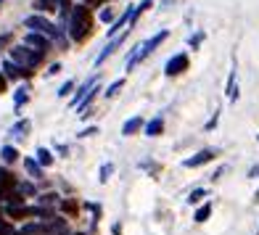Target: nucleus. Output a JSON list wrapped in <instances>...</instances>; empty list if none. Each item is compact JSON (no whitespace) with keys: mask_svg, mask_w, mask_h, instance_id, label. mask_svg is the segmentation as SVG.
<instances>
[{"mask_svg":"<svg viewBox=\"0 0 259 235\" xmlns=\"http://www.w3.org/2000/svg\"><path fill=\"white\" fill-rule=\"evenodd\" d=\"M3 74L8 77V79H19L21 74L24 77H29V72H24L19 64H14V61H3Z\"/></svg>","mask_w":259,"mask_h":235,"instance_id":"nucleus-9","label":"nucleus"},{"mask_svg":"<svg viewBox=\"0 0 259 235\" xmlns=\"http://www.w3.org/2000/svg\"><path fill=\"white\" fill-rule=\"evenodd\" d=\"M88 3H90V6H98L101 0H82V6H88Z\"/></svg>","mask_w":259,"mask_h":235,"instance_id":"nucleus-39","label":"nucleus"},{"mask_svg":"<svg viewBox=\"0 0 259 235\" xmlns=\"http://www.w3.org/2000/svg\"><path fill=\"white\" fill-rule=\"evenodd\" d=\"M254 201H256V204H259V191H256V193H254Z\"/></svg>","mask_w":259,"mask_h":235,"instance_id":"nucleus-40","label":"nucleus"},{"mask_svg":"<svg viewBox=\"0 0 259 235\" xmlns=\"http://www.w3.org/2000/svg\"><path fill=\"white\" fill-rule=\"evenodd\" d=\"M217 119H220V116L214 114V116H211V119L206 122V130H214V127H217Z\"/></svg>","mask_w":259,"mask_h":235,"instance_id":"nucleus-35","label":"nucleus"},{"mask_svg":"<svg viewBox=\"0 0 259 235\" xmlns=\"http://www.w3.org/2000/svg\"><path fill=\"white\" fill-rule=\"evenodd\" d=\"M72 87H74V82H69V79H66V82H64V85H61V87H58V98H66V96H69V92H72Z\"/></svg>","mask_w":259,"mask_h":235,"instance_id":"nucleus-26","label":"nucleus"},{"mask_svg":"<svg viewBox=\"0 0 259 235\" xmlns=\"http://www.w3.org/2000/svg\"><path fill=\"white\" fill-rule=\"evenodd\" d=\"M201 37H204V34H201V32H198V34H196V37H191V48H198V42H201Z\"/></svg>","mask_w":259,"mask_h":235,"instance_id":"nucleus-37","label":"nucleus"},{"mask_svg":"<svg viewBox=\"0 0 259 235\" xmlns=\"http://www.w3.org/2000/svg\"><path fill=\"white\" fill-rule=\"evenodd\" d=\"M8 42H11V32H8V34H3V37H0V53H3V48H6Z\"/></svg>","mask_w":259,"mask_h":235,"instance_id":"nucleus-33","label":"nucleus"},{"mask_svg":"<svg viewBox=\"0 0 259 235\" xmlns=\"http://www.w3.org/2000/svg\"><path fill=\"white\" fill-rule=\"evenodd\" d=\"M167 34H169L167 29H161L159 34H154V37H151V40L146 42V48H148V53H151V51H156V48H159V45H161L164 40H167Z\"/></svg>","mask_w":259,"mask_h":235,"instance_id":"nucleus-16","label":"nucleus"},{"mask_svg":"<svg viewBox=\"0 0 259 235\" xmlns=\"http://www.w3.org/2000/svg\"><path fill=\"white\" fill-rule=\"evenodd\" d=\"M11 56H14V64H19L24 72H29V69H34L40 61H42V53L27 48V45H19V48H11Z\"/></svg>","mask_w":259,"mask_h":235,"instance_id":"nucleus-3","label":"nucleus"},{"mask_svg":"<svg viewBox=\"0 0 259 235\" xmlns=\"http://www.w3.org/2000/svg\"><path fill=\"white\" fill-rule=\"evenodd\" d=\"M14 101H16V106H21V103H27V90L21 87V90L16 92V98H14Z\"/></svg>","mask_w":259,"mask_h":235,"instance_id":"nucleus-31","label":"nucleus"},{"mask_svg":"<svg viewBox=\"0 0 259 235\" xmlns=\"http://www.w3.org/2000/svg\"><path fill=\"white\" fill-rule=\"evenodd\" d=\"M90 135H98V127H88V130L79 132V137H90Z\"/></svg>","mask_w":259,"mask_h":235,"instance_id":"nucleus-32","label":"nucleus"},{"mask_svg":"<svg viewBox=\"0 0 259 235\" xmlns=\"http://www.w3.org/2000/svg\"><path fill=\"white\" fill-rule=\"evenodd\" d=\"M56 0H34V6L32 8H37L40 14H48V11H56Z\"/></svg>","mask_w":259,"mask_h":235,"instance_id":"nucleus-18","label":"nucleus"},{"mask_svg":"<svg viewBox=\"0 0 259 235\" xmlns=\"http://www.w3.org/2000/svg\"><path fill=\"white\" fill-rule=\"evenodd\" d=\"M214 156H217V151H214V148H204V151H198L196 156L185 159V161H183V167H188V169H196V167H201V164H209Z\"/></svg>","mask_w":259,"mask_h":235,"instance_id":"nucleus-6","label":"nucleus"},{"mask_svg":"<svg viewBox=\"0 0 259 235\" xmlns=\"http://www.w3.org/2000/svg\"><path fill=\"white\" fill-rule=\"evenodd\" d=\"M148 8H154V0H143V3H140L138 8H133V24L138 21V16L143 14V11H148Z\"/></svg>","mask_w":259,"mask_h":235,"instance_id":"nucleus-23","label":"nucleus"},{"mask_svg":"<svg viewBox=\"0 0 259 235\" xmlns=\"http://www.w3.org/2000/svg\"><path fill=\"white\" fill-rule=\"evenodd\" d=\"M124 24H133V11H124V14H122L119 19L114 21V24H111V29H109V37H114V34L119 32Z\"/></svg>","mask_w":259,"mask_h":235,"instance_id":"nucleus-11","label":"nucleus"},{"mask_svg":"<svg viewBox=\"0 0 259 235\" xmlns=\"http://www.w3.org/2000/svg\"><path fill=\"white\" fill-rule=\"evenodd\" d=\"M209 214H211V204H204V206H198V211H196V222H206L209 219Z\"/></svg>","mask_w":259,"mask_h":235,"instance_id":"nucleus-22","label":"nucleus"},{"mask_svg":"<svg viewBox=\"0 0 259 235\" xmlns=\"http://www.w3.org/2000/svg\"><path fill=\"white\" fill-rule=\"evenodd\" d=\"M124 37H127V34H116V37H114V40H111L109 45H106V48H103L101 53H98V58H96V64L101 66V64L106 61V58H109V56H111V53H114V51H116V48H119V45L124 42Z\"/></svg>","mask_w":259,"mask_h":235,"instance_id":"nucleus-8","label":"nucleus"},{"mask_svg":"<svg viewBox=\"0 0 259 235\" xmlns=\"http://www.w3.org/2000/svg\"><path fill=\"white\" fill-rule=\"evenodd\" d=\"M24 167H27V172L32 174V177H42V169H40V164H37V161L24 159Z\"/></svg>","mask_w":259,"mask_h":235,"instance_id":"nucleus-20","label":"nucleus"},{"mask_svg":"<svg viewBox=\"0 0 259 235\" xmlns=\"http://www.w3.org/2000/svg\"><path fill=\"white\" fill-rule=\"evenodd\" d=\"M249 177H259V164H256V167H251V172H249Z\"/></svg>","mask_w":259,"mask_h":235,"instance_id":"nucleus-38","label":"nucleus"},{"mask_svg":"<svg viewBox=\"0 0 259 235\" xmlns=\"http://www.w3.org/2000/svg\"><path fill=\"white\" fill-rule=\"evenodd\" d=\"M101 21H106V24H109V21H114V11H111V8H103V11H101Z\"/></svg>","mask_w":259,"mask_h":235,"instance_id":"nucleus-29","label":"nucleus"},{"mask_svg":"<svg viewBox=\"0 0 259 235\" xmlns=\"http://www.w3.org/2000/svg\"><path fill=\"white\" fill-rule=\"evenodd\" d=\"M209 193H206V187H196V191H191V196H188V204H198V201H204Z\"/></svg>","mask_w":259,"mask_h":235,"instance_id":"nucleus-19","label":"nucleus"},{"mask_svg":"<svg viewBox=\"0 0 259 235\" xmlns=\"http://www.w3.org/2000/svg\"><path fill=\"white\" fill-rule=\"evenodd\" d=\"M40 201H42V206H45V204H56V201H58V196H56V193H45Z\"/></svg>","mask_w":259,"mask_h":235,"instance_id":"nucleus-30","label":"nucleus"},{"mask_svg":"<svg viewBox=\"0 0 259 235\" xmlns=\"http://www.w3.org/2000/svg\"><path fill=\"white\" fill-rule=\"evenodd\" d=\"M6 85H8V77L0 72V92H6Z\"/></svg>","mask_w":259,"mask_h":235,"instance_id":"nucleus-36","label":"nucleus"},{"mask_svg":"<svg viewBox=\"0 0 259 235\" xmlns=\"http://www.w3.org/2000/svg\"><path fill=\"white\" fill-rule=\"evenodd\" d=\"M24 45L27 48H32V51H37V53H48L51 51V40L45 37V34H37V32H29L27 37H24Z\"/></svg>","mask_w":259,"mask_h":235,"instance_id":"nucleus-4","label":"nucleus"},{"mask_svg":"<svg viewBox=\"0 0 259 235\" xmlns=\"http://www.w3.org/2000/svg\"><path fill=\"white\" fill-rule=\"evenodd\" d=\"M122 87H124V79H116V82H111L109 90H106V98H114V96H116V92H119Z\"/></svg>","mask_w":259,"mask_h":235,"instance_id":"nucleus-24","label":"nucleus"},{"mask_svg":"<svg viewBox=\"0 0 259 235\" xmlns=\"http://www.w3.org/2000/svg\"><path fill=\"white\" fill-rule=\"evenodd\" d=\"M188 69V56L185 53H178V56H172L169 61H167V66H164V74L167 77H178V74H183Z\"/></svg>","mask_w":259,"mask_h":235,"instance_id":"nucleus-5","label":"nucleus"},{"mask_svg":"<svg viewBox=\"0 0 259 235\" xmlns=\"http://www.w3.org/2000/svg\"><path fill=\"white\" fill-rule=\"evenodd\" d=\"M16 187H19L21 196H32V193H34V185H32V182H19Z\"/></svg>","mask_w":259,"mask_h":235,"instance_id":"nucleus-27","label":"nucleus"},{"mask_svg":"<svg viewBox=\"0 0 259 235\" xmlns=\"http://www.w3.org/2000/svg\"><path fill=\"white\" fill-rule=\"evenodd\" d=\"M69 37L74 42H82L90 37L93 32V16H90V8L88 6H74L72 8V16H69Z\"/></svg>","mask_w":259,"mask_h":235,"instance_id":"nucleus-1","label":"nucleus"},{"mask_svg":"<svg viewBox=\"0 0 259 235\" xmlns=\"http://www.w3.org/2000/svg\"><path fill=\"white\" fill-rule=\"evenodd\" d=\"M161 132H164V119H161V116H156V119H151L146 124V135L148 137H159Z\"/></svg>","mask_w":259,"mask_h":235,"instance_id":"nucleus-12","label":"nucleus"},{"mask_svg":"<svg viewBox=\"0 0 259 235\" xmlns=\"http://www.w3.org/2000/svg\"><path fill=\"white\" fill-rule=\"evenodd\" d=\"M0 159H3L6 164H14L19 159V151L14 146H3V148H0Z\"/></svg>","mask_w":259,"mask_h":235,"instance_id":"nucleus-14","label":"nucleus"},{"mask_svg":"<svg viewBox=\"0 0 259 235\" xmlns=\"http://www.w3.org/2000/svg\"><path fill=\"white\" fill-rule=\"evenodd\" d=\"M0 235H19V230H14L8 222H0Z\"/></svg>","mask_w":259,"mask_h":235,"instance_id":"nucleus-28","label":"nucleus"},{"mask_svg":"<svg viewBox=\"0 0 259 235\" xmlns=\"http://www.w3.org/2000/svg\"><path fill=\"white\" fill-rule=\"evenodd\" d=\"M148 56V48H146V42H140V45H135L133 48V53L127 56V72H133V69L143 61V58Z\"/></svg>","mask_w":259,"mask_h":235,"instance_id":"nucleus-7","label":"nucleus"},{"mask_svg":"<svg viewBox=\"0 0 259 235\" xmlns=\"http://www.w3.org/2000/svg\"><path fill=\"white\" fill-rule=\"evenodd\" d=\"M256 143H259V135H256Z\"/></svg>","mask_w":259,"mask_h":235,"instance_id":"nucleus-42","label":"nucleus"},{"mask_svg":"<svg viewBox=\"0 0 259 235\" xmlns=\"http://www.w3.org/2000/svg\"><path fill=\"white\" fill-rule=\"evenodd\" d=\"M140 127H143V119H140V116H133V119H127V122L122 124V135L130 137V135H135Z\"/></svg>","mask_w":259,"mask_h":235,"instance_id":"nucleus-10","label":"nucleus"},{"mask_svg":"<svg viewBox=\"0 0 259 235\" xmlns=\"http://www.w3.org/2000/svg\"><path fill=\"white\" fill-rule=\"evenodd\" d=\"M58 72H61V64H51V66H48V74H51V77L58 74Z\"/></svg>","mask_w":259,"mask_h":235,"instance_id":"nucleus-34","label":"nucleus"},{"mask_svg":"<svg viewBox=\"0 0 259 235\" xmlns=\"http://www.w3.org/2000/svg\"><path fill=\"white\" fill-rule=\"evenodd\" d=\"M74 235H85V232H74Z\"/></svg>","mask_w":259,"mask_h":235,"instance_id":"nucleus-41","label":"nucleus"},{"mask_svg":"<svg viewBox=\"0 0 259 235\" xmlns=\"http://www.w3.org/2000/svg\"><path fill=\"white\" fill-rule=\"evenodd\" d=\"M24 27L34 29L37 34H45V37H48L51 42H56L58 48H66V45H69L66 32H64V29H58L53 21H48L45 16H37V14H34V16H27V19H24Z\"/></svg>","mask_w":259,"mask_h":235,"instance_id":"nucleus-2","label":"nucleus"},{"mask_svg":"<svg viewBox=\"0 0 259 235\" xmlns=\"http://www.w3.org/2000/svg\"><path fill=\"white\" fill-rule=\"evenodd\" d=\"M29 119H21V122H16L14 127H11V135H16V137H27V132H29Z\"/></svg>","mask_w":259,"mask_h":235,"instance_id":"nucleus-15","label":"nucleus"},{"mask_svg":"<svg viewBox=\"0 0 259 235\" xmlns=\"http://www.w3.org/2000/svg\"><path fill=\"white\" fill-rule=\"evenodd\" d=\"M256 235H259V232H256Z\"/></svg>","mask_w":259,"mask_h":235,"instance_id":"nucleus-44","label":"nucleus"},{"mask_svg":"<svg viewBox=\"0 0 259 235\" xmlns=\"http://www.w3.org/2000/svg\"><path fill=\"white\" fill-rule=\"evenodd\" d=\"M37 164H40V167H51V164H53V154L48 148H37Z\"/></svg>","mask_w":259,"mask_h":235,"instance_id":"nucleus-17","label":"nucleus"},{"mask_svg":"<svg viewBox=\"0 0 259 235\" xmlns=\"http://www.w3.org/2000/svg\"><path fill=\"white\" fill-rule=\"evenodd\" d=\"M228 98L235 101L238 98V85H235V72H230V79H228Z\"/></svg>","mask_w":259,"mask_h":235,"instance_id":"nucleus-21","label":"nucleus"},{"mask_svg":"<svg viewBox=\"0 0 259 235\" xmlns=\"http://www.w3.org/2000/svg\"><path fill=\"white\" fill-rule=\"evenodd\" d=\"M0 6H3V0H0Z\"/></svg>","mask_w":259,"mask_h":235,"instance_id":"nucleus-43","label":"nucleus"},{"mask_svg":"<svg viewBox=\"0 0 259 235\" xmlns=\"http://www.w3.org/2000/svg\"><path fill=\"white\" fill-rule=\"evenodd\" d=\"M111 174H114V164L109 161V164H103V167H101V182H109V177H111Z\"/></svg>","mask_w":259,"mask_h":235,"instance_id":"nucleus-25","label":"nucleus"},{"mask_svg":"<svg viewBox=\"0 0 259 235\" xmlns=\"http://www.w3.org/2000/svg\"><path fill=\"white\" fill-rule=\"evenodd\" d=\"M16 185H19V180H16L8 169L0 167V187H3V191H8V187H16Z\"/></svg>","mask_w":259,"mask_h":235,"instance_id":"nucleus-13","label":"nucleus"}]
</instances>
